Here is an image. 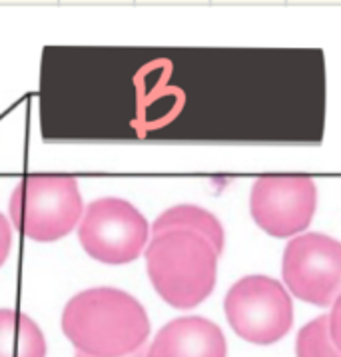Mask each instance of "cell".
I'll return each mask as SVG.
<instances>
[{
    "label": "cell",
    "instance_id": "7c38bea8",
    "mask_svg": "<svg viewBox=\"0 0 341 357\" xmlns=\"http://www.w3.org/2000/svg\"><path fill=\"white\" fill-rule=\"evenodd\" d=\"M327 319H329L331 342L335 343V347L341 351V296L333 301V310H331V314L327 315Z\"/></svg>",
    "mask_w": 341,
    "mask_h": 357
},
{
    "label": "cell",
    "instance_id": "8fae6325",
    "mask_svg": "<svg viewBox=\"0 0 341 357\" xmlns=\"http://www.w3.org/2000/svg\"><path fill=\"white\" fill-rule=\"evenodd\" d=\"M296 351L298 357H341V351L331 342L327 315H319L299 329Z\"/></svg>",
    "mask_w": 341,
    "mask_h": 357
},
{
    "label": "cell",
    "instance_id": "3957f363",
    "mask_svg": "<svg viewBox=\"0 0 341 357\" xmlns=\"http://www.w3.org/2000/svg\"><path fill=\"white\" fill-rule=\"evenodd\" d=\"M82 196L74 178L29 176L10 196V218L16 229L34 242H56L82 220Z\"/></svg>",
    "mask_w": 341,
    "mask_h": 357
},
{
    "label": "cell",
    "instance_id": "9c48e42d",
    "mask_svg": "<svg viewBox=\"0 0 341 357\" xmlns=\"http://www.w3.org/2000/svg\"><path fill=\"white\" fill-rule=\"evenodd\" d=\"M0 357H46V340L32 317L0 310Z\"/></svg>",
    "mask_w": 341,
    "mask_h": 357
},
{
    "label": "cell",
    "instance_id": "5bb4252c",
    "mask_svg": "<svg viewBox=\"0 0 341 357\" xmlns=\"http://www.w3.org/2000/svg\"><path fill=\"white\" fill-rule=\"evenodd\" d=\"M76 357H88L84 354H76ZM126 357H148V351H144V349H138L136 354H132V356H126Z\"/></svg>",
    "mask_w": 341,
    "mask_h": 357
},
{
    "label": "cell",
    "instance_id": "7a4b0ae2",
    "mask_svg": "<svg viewBox=\"0 0 341 357\" xmlns=\"http://www.w3.org/2000/svg\"><path fill=\"white\" fill-rule=\"evenodd\" d=\"M146 266L158 296L172 307L190 310L212 294L218 254L196 231L170 229L152 238Z\"/></svg>",
    "mask_w": 341,
    "mask_h": 357
},
{
    "label": "cell",
    "instance_id": "277c9868",
    "mask_svg": "<svg viewBox=\"0 0 341 357\" xmlns=\"http://www.w3.org/2000/svg\"><path fill=\"white\" fill-rule=\"evenodd\" d=\"M224 307L232 329L257 345L280 342L294 324V305L285 287L266 275H248L236 282Z\"/></svg>",
    "mask_w": 341,
    "mask_h": 357
},
{
    "label": "cell",
    "instance_id": "6da1fadb",
    "mask_svg": "<svg viewBox=\"0 0 341 357\" xmlns=\"http://www.w3.org/2000/svg\"><path fill=\"white\" fill-rule=\"evenodd\" d=\"M62 331L88 357H126L142 349L150 335L144 305L118 287H92L64 307Z\"/></svg>",
    "mask_w": 341,
    "mask_h": 357
},
{
    "label": "cell",
    "instance_id": "52a82bcc",
    "mask_svg": "<svg viewBox=\"0 0 341 357\" xmlns=\"http://www.w3.org/2000/svg\"><path fill=\"white\" fill-rule=\"evenodd\" d=\"M317 190L305 176H266L256 180L250 210L256 224L273 238H289L310 226Z\"/></svg>",
    "mask_w": 341,
    "mask_h": 357
},
{
    "label": "cell",
    "instance_id": "30bf717a",
    "mask_svg": "<svg viewBox=\"0 0 341 357\" xmlns=\"http://www.w3.org/2000/svg\"><path fill=\"white\" fill-rule=\"evenodd\" d=\"M170 229L196 231L212 243L218 256L224 252V240H226L224 228H222L220 220L204 208L185 204V206H174L170 210H166L164 214L158 215L154 226H152V234L158 236V234H164Z\"/></svg>",
    "mask_w": 341,
    "mask_h": 357
},
{
    "label": "cell",
    "instance_id": "ba28073f",
    "mask_svg": "<svg viewBox=\"0 0 341 357\" xmlns=\"http://www.w3.org/2000/svg\"><path fill=\"white\" fill-rule=\"evenodd\" d=\"M226 337L213 321L190 315L158 331L148 357H226Z\"/></svg>",
    "mask_w": 341,
    "mask_h": 357
},
{
    "label": "cell",
    "instance_id": "8992f818",
    "mask_svg": "<svg viewBox=\"0 0 341 357\" xmlns=\"http://www.w3.org/2000/svg\"><path fill=\"white\" fill-rule=\"evenodd\" d=\"M285 286L301 301L326 307L341 296V242L326 234H303L285 245Z\"/></svg>",
    "mask_w": 341,
    "mask_h": 357
},
{
    "label": "cell",
    "instance_id": "5b68a950",
    "mask_svg": "<svg viewBox=\"0 0 341 357\" xmlns=\"http://www.w3.org/2000/svg\"><path fill=\"white\" fill-rule=\"evenodd\" d=\"M148 220L122 198H100L88 204L78 226V240L90 257L122 266L138 259L148 242Z\"/></svg>",
    "mask_w": 341,
    "mask_h": 357
},
{
    "label": "cell",
    "instance_id": "4fadbf2b",
    "mask_svg": "<svg viewBox=\"0 0 341 357\" xmlns=\"http://www.w3.org/2000/svg\"><path fill=\"white\" fill-rule=\"evenodd\" d=\"M10 245H13V231L10 224L4 215L0 214V268L6 261V257L10 254Z\"/></svg>",
    "mask_w": 341,
    "mask_h": 357
}]
</instances>
